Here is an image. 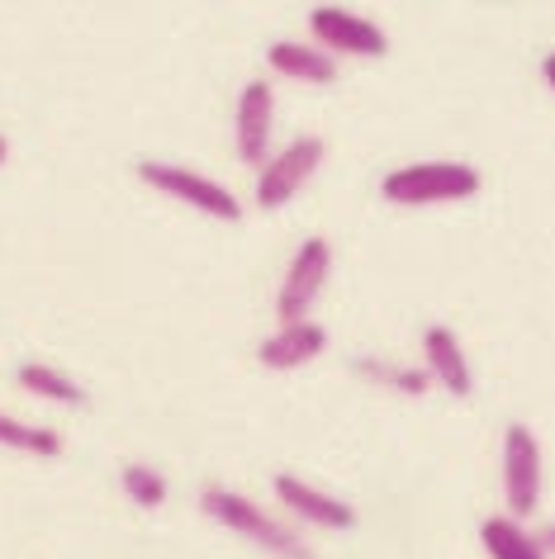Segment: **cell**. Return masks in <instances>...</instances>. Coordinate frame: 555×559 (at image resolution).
<instances>
[{
  "mask_svg": "<svg viewBox=\"0 0 555 559\" xmlns=\"http://www.w3.org/2000/svg\"><path fill=\"white\" fill-rule=\"evenodd\" d=\"M119 484H123V493H129L138 508H162L166 502V479L157 469H147V465H123Z\"/></svg>",
  "mask_w": 555,
  "mask_h": 559,
  "instance_id": "cell-16",
  "label": "cell"
},
{
  "mask_svg": "<svg viewBox=\"0 0 555 559\" xmlns=\"http://www.w3.org/2000/svg\"><path fill=\"white\" fill-rule=\"evenodd\" d=\"M5 152H10V147H5V138H0V162H5Z\"/></svg>",
  "mask_w": 555,
  "mask_h": 559,
  "instance_id": "cell-20",
  "label": "cell"
},
{
  "mask_svg": "<svg viewBox=\"0 0 555 559\" xmlns=\"http://www.w3.org/2000/svg\"><path fill=\"white\" fill-rule=\"evenodd\" d=\"M271 119H275L271 86H267V81H247L243 95H238V115H233V143H238L243 166H267Z\"/></svg>",
  "mask_w": 555,
  "mask_h": 559,
  "instance_id": "cell-8",
  "label": "cell"
},
{
  "mask_svg": "<svg viewBox=\"0 0 555 559\" xmlns=\"http://www.w3.org/2000/svg\"><path fill=\"white\" fill-rule=\"evenodd\" d=\"M200 508L210 512L214 522H224L228 531H238V536H247L252 545H261V550H271V555H281V559H314V550H309V545H304L285 522L267 516L252 498L233 493V488L210 484V488L200 493Z\"/></svg>",
  "mask_w": 555,
  "mask_h": 559,
  "instance_id": "cell-1",
  "label": "cell"
},
{
  "mask_svg": "<svg viewBox=\"0 0 555 559\" xmlns=\"http://www.w3.org/2000/svg\"><path fill=\"white\" fill-rule=\"evenodd\" d=\"M0 445H10V451H29V455H62V437L52 427H29L20 423V417L0 413Z\"/></svg>",
  "mask_w": 555,
  "mask_h": 559,
  "instance_id": "cell-15",
  "label": "cell"
},
{
  "mask_svg": "<svg viewBox=\"0 0 555 559\" xmlns=\"http://www.w3.org/2000/svg\"><path fill=\"white\" fill-rule=\"evenodd\" d=\"M504 498L518 522L532 516L541 502V445L522 423L504 431Z\"/></svg>",
  "mask_w": 555,
  "mask_h": 559,
  "instance_id": "cell-7",
  "label": "cell"
},
{
  "mask_svg": "<svg viewBox=\"0 0 555 559\" xmlns=\"http://www.w3.org/2000/svg\"><path fill=\"white\" fill-rule=\"evenodd\" d=\"M15 380H20V389H29V394L48 399V403H86V394H81L76 380H67V374L52 370V366H38V360L34 366H20Z\"/></svg>",
  "mask_w": 555,
  "mask_h": 559,
  "instance_id": "cell-14",
  "label": "cell"
},
{
  "mask_svg": "<svg viewBox=\"0 0 555 559\" xmlns=\"http://www.w3.org/2000/svg\"><path fill=\"white\" fill-rule=\"evenodd\" d=\"M318 166H323V138H314V133L295 138V143L281 147L267 166H261V176H257V204L261 209L290 204L304 190V180L318 171Z\"/></svg>",
  "mask_w": 555,
  "mask_h": 559,
  "instance_id": "cell-6",
  "label": "cell"
},
{
  "mask_svg": "<svg viewBox=\"0 0 555 559\" xmlns=\"http://www.w3.org/2000/svg\"><path fill=\"white\" fill-rule=\"evenodd\" d=\"M138 176H143L152 190L172 194V200L200 209V214H210V218H224V223H238L243 218V204L233 200V190H224L219 180H204L200 171H190V166L143 162V166H138Z\"/></svg>",
  "mask_w": 555,
  "mask_h": 559,
  "instance_id": "cell-4",
  "label": "cell"
},
{
  "mask_svg": "<svg viewBox=\"0 0 555 559\" xmlns=\"http://www.w3.org/2000/svg\"><path fill=\"white\" fill-rule=\"evenodd\" d=\"M309 34H314V48L323 52H352V58H385L390 52V38H385L376 20L352 15L342 5L309 10Z\"/></svg>",
  "mask_w": 555,
  "mask_h": 559,
  "instance_id": "cell-5",
  "label": "cell"
},
{
  "mask_svg": "<svg viewBox=\"0 0 555 559\" xmlns=\"http://www.w3.org/2000/svg\"><path fill=\"white\" fill-rule=\"evenodd\" d=\"M356 374H370V380L394 384V389H404V394H423V389L433 384L427 370H394V366H380V360H356Z\"/></svg>",
  "mask_w": 555,
  "mask_h": 559,
  "instance_id": "cell-17",
  "label": "cell"
},
{
  "mask_svg": "<svg viewBox=\"0 0 555 559\" xmlns=\"http://www.w3.org/2000/svg\"><path fill=\"white\" fill-rule=\"evenodd\" d=\"M271 72L275 76H290V81H309V86H328V81H338V62H332V52L323 48H309V44H271L267 52Z\"/></svg>",
  "mask_w": 555,
  "mask_h": 559,
  "instance_id": "cell-12",
  "label": "cell"
},
{
  "mask_svg": "<svg viewBox=\"0 0 555 559\" xmlns=\"http://www.w3.org/2000/svg\"><path fill=\"white\" fill-rule=\"evenodd\" d=\"M541 76H546V86L555 91V52H546V58H541Z\"/></svg>",
  "mask_w": 555,
  "mask_h": 559,
  "instance_id": "cell-18",
  "label": "cell"
},
{
  "mask_svg": "<svg viewBox=\"0 0 555 559\" xmlns=\"http://www.w3.org/2000/svg\"><path fill=\"white\" fill-rule=\"evenodd\" d=\"M275 498L281 508H290L299 522H314V526H328V531H352L356 526V508L342 498L323 493V488L295 479V474H275Z\"/></svg>",
  "mask_w": 555,
  "mask_h": 559,
  "instance_id": "cell-9",
  "label": "cell"
},
{
  "mask_svg": "<svg viewBox=\"0 0 555 559\" xmlns=\"http://www.w3.org/2000/svg\"><path fill=\"white\" fill-rule=\"evenodd\" d=\"M480 540H484V555L489 559H546V545L532 531H522L518 516H489L480 526Z\"/></svg>",
  "mask_w": 555,
  "mask_h": 559,
  "instance_id": "cell-13",
  "label": "cell"
},
{
  "mask_svg": "<svg viewBox=\"0 0 555 559\" xmlns=\"http://www.w3.org/2000/svg\"><path fill=\"white\" fill-rule=\"evenodd\" d=\"M423 356H427V374H433L447 394H456V399L470 394L475 374H470V360H465V352H461V342H456L451 328H441V323L427 328L423 332Z\"/></svg>",
  "mask_w": 555,
  "mask_h": 559,
  "instance_id": "cell-10",
  "label": "cell"
},
{
  "mask_svg": "<svg viewBox=\"0 0 555 559\" xmlns=\"http://www.w3.org/2000/svg\"><path fill=\"white\" fill-rule=\"evenodd\" d=\"M328 275H332V247L323 242V237H309V242L295 251L281 295H275V318H281V328L309 323V309H314V299L323 295Z\"/></svg>",
  "mask_w": 555,
  "mask_h": 559,
  "instance_id": "cell-3",
  "label": "cell"
},
{
  "mask_svg": "<svg viewBox=\"0 0 555 559\" xmlns=\"http://www.w3.org/2000/svg\"><path fill=\"white\" fill-rule=\"evenodd\" d=\"M328 346V332L318 323H295V328H281L275 337L261 342L257 360L267 370H295V366H309L314 356H323Z\"/></svg>",
  "mask_w": 555,
  "mask_h": 559,
  "instance_id": "cell-11",
  "label": "cell"
},
{
  "mask_svg": "<svg viewBox=\"0 0 555 559\" xmlns=\"http://www.w3.org/2000/svg\"><path fill=\"white\" fill-rule=\"evenodd\" d=\"M390 204H451L480 194V171L465 162H413L380 180Z\"/></svg>",
  "mask_w": 555,
  "mask_h": 559,
  "instance_id": "cell-2",
  "label": "cell"
},
{
  "mask_svg": "<svg viewBox=\"0 0 555 559\" xmlns=\"http://www.w3.org/2000/svg\"><path fill=\"white\" fill-rule=\"evenodd\" d=\"M541 545H546V555H555V526L541 531Z\"/></svg>",
  "mask_w": 555,
  "mask_h": 559,
  "instance_id": "cell-19",
  "label": "cell"
}]
</instances>
